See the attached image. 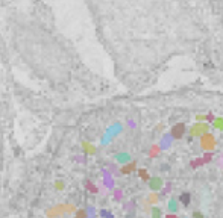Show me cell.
<instances>
[{
  "label": "cell",
  "mask_w": 223,
  "mask_h": 218,
  "mask_svg": "<svg viewBox=\"0 0 223 218\" xmlns=\"http://www.w3.org/2000/svg\"><path fill=\"white\" fill-rule=\"evenodd\" d=\"M181 200H182V203H184V204H188V201H190V194H184V196H182V197H181Z\"/></svg>",
  "instance_id": "52a82bcc"
},
{
  "label": "cell",
  "mask_w": 223,
  "mask_h": 218,
  "mask_svg": "<svg viewBox=\"0 0 223 218\" xmlns=\"http://www.w3.org/2000/svg\"><path fill=\"white\" fill-rule=\"evenodd\" d=\"M117 159H118V161H122V162H126V161H129V156H128V155H120Z\"/></svg>",
  "instance_id": "ba28073f"
},
{
  "label": "cell",
  "mask_w": 223,
  "mask_h": 218,
  "mask_svg": "<svg viewBox=\"0 0 223 218\" xmlns=\"http://www.w3.org/2000/svg\"><path fill=\"white\" fill-rule=\"evenodd\" d=\"M163 217V212L159 208H153L152 209V218H161Z\"/></svg>",
  "instance_id": "5b68a950"
},
{
  "label": "cell",
  "mask_w": 223,
  "mask_h": 218,
  "mask_svg": "<svg viewBox=\"0 0 223 218\" xmlns=\"http://www.w3.org/2000/svg\"><path fill=\"white\" fill-rule=\"evenodd\" d=\"M77 215H79V217H82V218H87V214H85V211H79V212H77Z\"/></svg>",
  "instance_id": "30bf717a"
},
{
  "label": "cell",
  "mask_w": 223,
  "mask_h": 218,
  "mask_svg": "<svg viewBox=\"0 0 223 218\" xmlns=\"http://www.w3.org/2000/svg\"><path fill=\"white\" fill-rule=\"evenodd\" d=\"M149 186H150L152 191H159V189L163 188V180H161L159 177H153V179H150V182H149Z\"/></svg>",
  "instance_id": "7a4b0ae2"
},
{
  "label": "cell",
  "mask_w": 223,
  "mask_h": 218,
  "mask_svg": "<svg viewBox=\"0 0 223 218\" xmlns=\"http://www.w3.org/2000/svg\"><path fill=\"white\" fill-rule=\"evenodd\" d=\"M193 218H204V215H202L200 212H194V214H193Z\"/></svg>",
  "instance_id": "9c48e42d"
},
{
  "label": "cell",
  "mask_w": 223,
  "mask_h": 218,
  "mask_svg": "<svg viewBox=\"0 0 223 218\" xmlns=\"http://www.w3.org/2000/svg\"><path fill=\"white\" fill-rule=\"evenodd\" d=\"M168 211L170 212H176L178 211V200L176 199H171L168 201Z\"/></svg>",
  "instance_id": "277c9868"
},
{
  "label": "cell",
  "mask_w": 223,
  "mask_h": 218,
  "mask_svg": "<svg viewBox=\"0 0 223 218\" xmlns=\"http://www.w3.org/2000/svg\"><path fill=\"white\" fill-rule=\"evenodd\" d=\"M184 132H185V124H184V123H179V124H176V126L173 127L171 136H173V138H181V136L184 135Z\"/></svg>",
  "instance_id": "6da1fadb"
},
{
  "label": "cell",
  "mask_w": 223,
  "mask_h": 218,
  "mask_svg": "<svg viewBox=\"0 0 223 218\" xmlns=\"http://www.w3.org/2000/svg\"><path fill=\"white\" fill-rule=\"evenodd\" d=\"M74 218H82V217H79V215H77V217H74Z\"/></svg>",
  "instance_id": "8fae6325"
},
{
  "label": "cell",
  "mask_w": 223,
  "mask_h": 218,
  "mask_svg": "<svg viewBox=\"0 0 223 218\" xmlns=\"http://www.w3.org/2000/svg\"><path fill=\"white\" fill-rule=\"evenodd\" d=\"M206 130H208V126L206 124H196L194 127H191V135H204L206 133Z\"/></svg>",
  "instance_id": "3957f363"
},
{
  "label": "cell",
  "mask_w": 223,
  "mask_h": 218,
  "mask_svg": "<svg viewBox=\"0 0 223 218\" xmlns=\"http://www.w3.org/2000/svg\"><path fill=\"white\" fill-rule=\"evenodd\" d=\"M134 167H135L134 164H132V165H126V167H123V168H122V173H125V174H126V173H130Z\"/></svg>",
  "instance_id": "8992f818"
}]
</instances>
